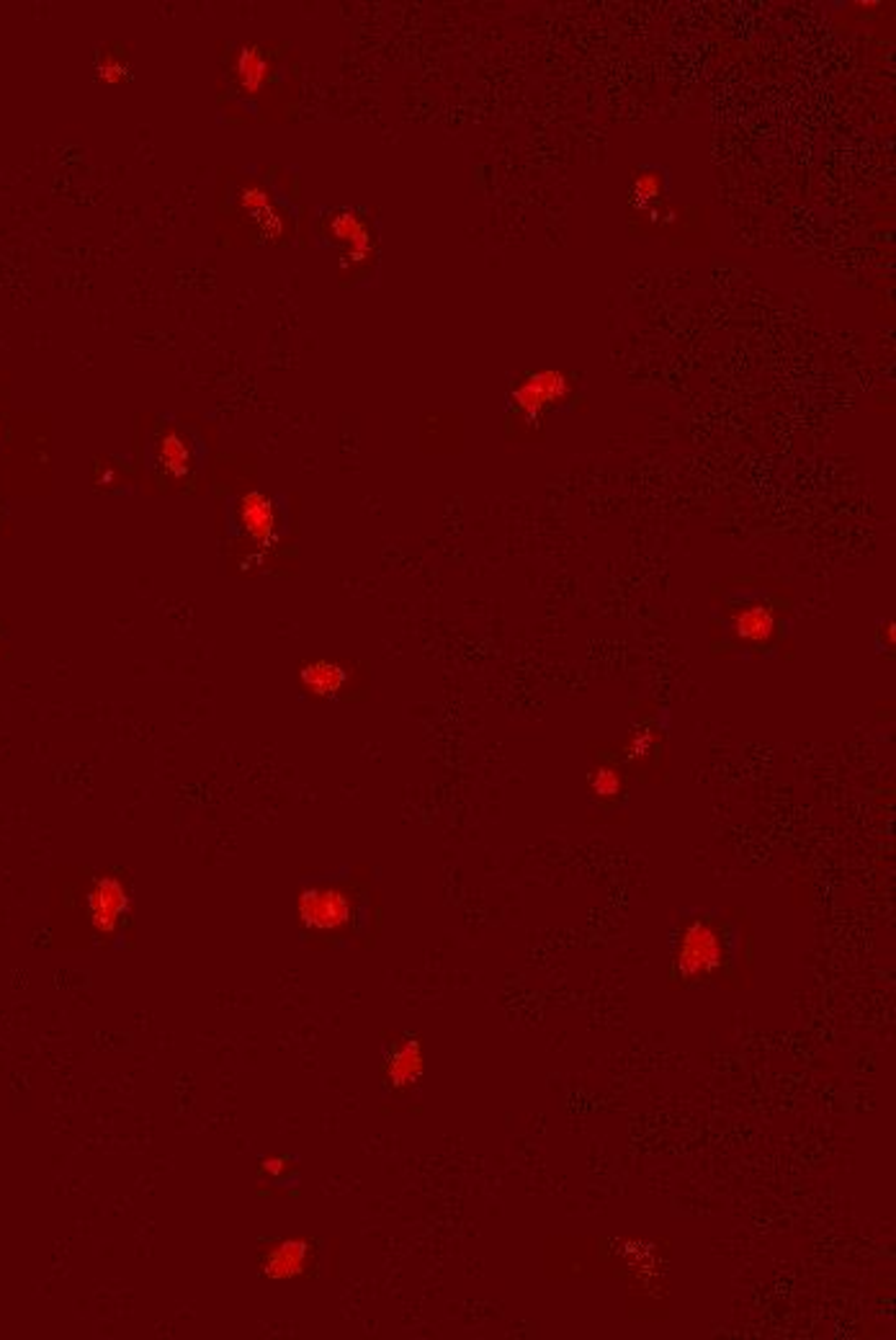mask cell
<instances>
[{"label":"cell","mask_w":896,"mask_h":1340,"mask_svg":"<svg viewBox=\"0 0 896 1340\" xmlns=\"http://www.w3.org/2000/svg\"><path fill=\"white\" fill-rule=\"evenodd\" d=\"M727 943L729 938L719 921L700 916L688 918L680 928L678 947H675V977L682 983H698V979L714 977L729 959Z\"/></svg>","instance_id":"cell-1"},{"label":"cell","mask_w":896,"mask_h":1340,"mask_svg":"<svg viewBox=\"0 0 896 1340\" xmlns=\"http://www.w3.org/2000/svg\"><path fill=\"white\" fill-rule=\"evenodd\" d=\"M299 918L307 928L338 931L351 921V903L340 889L309 887L299 898Z\"/></svg>","instance_id":"cell-2"},{"label":"cell","mask_w":896,"mask_h":1340,"mask_svg":"<svg viewBox=\"0 0 896 1340\" xmlns=\"http://www.w3.org/2000/svg\"><path fill=\"white\" fill-rule=\"evenodd\" d=\"M570 392V380L557 369L536 371L513 389V402L526 418H539L544 407L559 402Z\"/></svg>","instance_id":"cell-3"},{"label":"cell","mask_w":896,"mask_h":1340,"mask_svg":"<svg viewBox=\"0 0 896 1340\" xmlns=\"http://www.w3.org/2000/svg\"><path fill=\"white\" fill-rule=\"evenodd\" d=\"M126 907H130V898H126V889L121 885L119 880H112V876H103L94 885L88 894V912H90V923H94L96 931L101 934H108L119 925L121 918H124Z\"/></svg>","instance_id":"cell-4"},{"label":"cell","mask_w":896,"mask_h":1340,"mask_svg":"<svg viewBox=\"0 0 896 1340\" xmlns=\"http://www.w3.org/2000/svg\"><path fill=\"white\" fill-rule=\"evenodd\" d=\"M240 519H242V529L253 536L258 545L271 539L276 534V508L273 503L268 501L266 496L260 492H248L246 498L240 501Z\"/></svg>","instance_id":"cell-5"},{"label":"cell","mask_w":896,"mask_h":1340,"mask_svg":"<svg viewBox=\"0 0 896 1340\" xmlns=\"http://www.w3.org/2000/svg\"><path fill=\"white\" fill-rule=\"evenodd\" d=\"M307 1242L302 1240H284L273 1245L264 1258V1273L268 1278H294L304 1271L307 1263Z\"/></svg>","instance_id":"cell-6"},{"label":"cell","mask_w":896,"mask_h":1340,"mask_svg":"<svg viewBox=\"0 0 896 1340\" xmlns=\"http://www.w3.org/2000/svg\"><path fill=\"white\" fill-rule=\"evenodd\" d=\"M773 630H776V614L767 603H749L734 617L737 637L745 639V642H765L773 635Z\"/></svg>","instance_id":"cell-7"},{"label":"cell","mask_w":896,"mask_h":1340,"mask_svg":"<svg viewBox=\"0 0 896 1340\" xmlns=\"http://www.w3.org/2000/svg\"><path fill=\"white\" fill-rule=\"evenodd\" d=\"M423 1072V1052L418 1041H405L387 1059V1077L394 1086H410Z\"/></svg>","instance_id":"cell-8"},{"label":"cell","mask_w":896,"mask_h":1340,"mask_svg":"<svg viewBox=\"0 0 896 1340\" xmlns=\"http://www.w3.org/2000/svg\"><path fill=\"white\" fill-rule=\"evenodd\" d=\"M302 684L307 686V691H312L315 697H335L345 684V670L338 666V663L331 660H315L309 666H304L302 670Z\"/></svg>","instance_id":"cell-9"},{"label":"cell","mask_w":896,"mask_h":1340,"mask_svg":"<svg viewBox=\"0 0 896 1340\" xmlns=\"http://www.w3.org/2000/svg\"><path fill=\"white\" fill-rule=\"evenodd\" d=\"M331 230H333V235L338 237L345 248H349L351 255H364L366 251H369V242H371L369 230H366V224L361 222V219H358L356 215H351V212H338V215L333 217Z\"/></svg>","instance_id":"cell-10"},{"label":"cell","mask_w":896,"mask_h":1340,"mask_svg":"<svg viewBox=\"0 0 896 1340\" xmlns=\"http://www.w3.org/2000/svg\"><path fill=\"white\" fill-rule=\"evenodd\" d=\"M157 459H160V467L168 474L181 478V474H186L191 469V447H188L186 438L181 434L170 431V434L160 438V454H157Z\"/></svg>","instance_id":"cell-11"},{"label":"cell","mask_w":896,"mask_h":1340,"mask_svg":"<svg viewBox=\"0 0 896 1340\" xmlns=\"http://www.w3.org/2000/svg\"><path fill=\"white\" fill-rule=\"evenodd\" d=\"M237 81L246 90H258L264 85L266 76H268V63L264 57V52L258 50H242L240 57H237Z\"/></svg>","instance_id":"cell-12"},{"label":"cell","mask_w":896,"mask_h":1340,"mask_svg":"<svg viewBox=\"0 0 896 1340\" xmlns=\"http://www.w3.org/2000/svg\"><path fill=\"white\" fill-rule=\"evenodd\" d=\"M655 746H657L655 730L637 727L629 735V740H626V758H629L631 764H642V760H647L649 755L655 753Z\"/></svg>","instance_id":"cell-13"},{"label":"cell","mask_w":896,"mask_h":1340,"mask_svg":"<svg viewBox=\"0 0 896 1340\" xmlns=\"http://www.w3.org/2000/svg\"><path fill=\"white\" fill-rule=\"evenodd\" d=\"M588 787L595 797H601V800H611V797H615L621 791L619 771L611 769V766H601V769H595L593 773H590Z\"/></svg>","instance_id":"cell-14"},{"label":"cell","mask_w":896,"mask_h":1340,"mask_svg":"<svg viewBox=\"0 0 896 1340\" xmlns=\"http://www.w3.org/2000/svg\"><path fill=\"white\" fill-rule=\"evenodd\" d=\"M657 194H660V181H657V175H652V173L642 175V179L637 181V188H633V197H637L639 206L647 204L649 199L657 197Z\"/></svg>","instance_id":"cell-15"}]
</instances>
